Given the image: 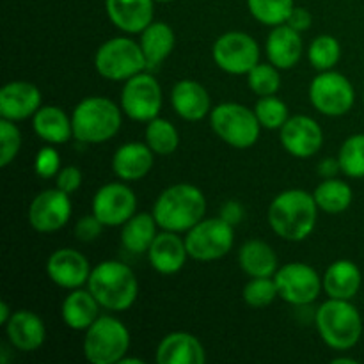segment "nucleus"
<instances>
[{
	"label": "nucleus",
	"mask_w": 364,
	"mask_h": 364,
	"mask_svg": "<svg viewBox=\"0 0 364 364\" xmlns=\"http://www.w3.org/2000/svg\"><path fill=\"white\" fill-rule=\"evenodd\" d=\"M318 212L320 208L311 192L288 188L272 199L267 219L270 230L279 238L288 242H302L315 231Z\"/></svg>",
	"instance_id": "obj_1"
},
{
	"label": "nucleus",
	"mask_w": 364,
	"mask_h": 364,
	"mask_svg": "<svg viewBox=\"0 0 364 364\" xmlns=\"http://www.w3.org/2000/svg\"><path fill=\"white\" fill-rule=\"evenodd\" d=\"M160 230L187 233L199 220L205 219L206 198L192 183H174L164 188L151 210Z\"/></svg>",
	"instance_id": "obj_2"
},
{
	"label": "nucleus",
	"mask_w": 364,
	"mask_h": 364,
	"mask_svg": "<svg viewBox=\"0 0 364 364\" xmlns=\"http://www.w3.org/2000/svg\"><path fill=\"white\" fill-rule=\"evenodd\" d=\"M87 288L100 306L112 313L128 311L139 297L137 276L130 267L116 259H105L92 267Z\"/></svg>",
	"instance_id": "obj_3"
},
{
	"label": "nucleus",
	"mask_w": 364,
	"mask_h": 364,
	"mask_svg": "<svg viewBox=\"0 0 364 364\" xmlns=\"http://www.w3.org/2000/svg\"><path fill=\"white\" fill-rule=\"evenodd\" d=\"M123 123L121 105L105 96H87L71 114L73 139L82 144H103L116 137Z\"/></svg>",
	"instance_id": "obj_4"
},
{
	"label": "nucleus",
	"mask_w": 364,
	"mask_h": 364,
	"mask_svg": "<svg viewBox=\"0 0 364 364\" xmlns=\"http://www.w3.org/2000/svg\"><path fill=\"white\" fill-rule=\"evenodd\" d=\"M318 336L329 348L350 350L363 338L364 326L359 309L350 301L327 299L315 313Z\"/></svg>",
	"instance_id": "obj_5"
},
{
	"label": "nucleus",
	"mask_w": 364,
	"mask_h": 364,
	"mask_svg": "<svg viewBox=\"0 0 364 364\" xmlns=\"http://www.w3.org/2000/svg\"><path fill=\"white\" fill-rule=\"evenodd\" d=\"M210 127L220 141L235 149L252 148L262 132L255 109L237 102H224L213 107L210 112Z\"/></svg>",
	"instance_id": "obj_6"
},
{
	"label": "nucleus",
	"mask_w": 364,
	"mask_h": 364,
	"mask_svg": "<svg viewBox=\"0 0 364 364\" xmlns=\"http://www.w3.org/2000/svg\"><path fill=\"white\" fill-rule=\"evenodd\" d=\"M130 350V331L119 318L100 315L85 331L84 355L91 364H119Z\"/></svg>",
	"instance_id": "obj_7"
},
{
	"label": "nucleus",
	"mask_w": 364,
	"mask_h": 364,
	"mask_svg": "<svg viewBox=\"0 0 364 364\" xmlns=\"http://www.w3.org/2000/svg\"><path fill=\"white\" fill-rule=\"evenodd\" d=\"M95 70L105 80L127 82L134 75L148 70V64L141 43L119 36L100 45L95 53Z\"/></svg>",
	"instance_id": "obj_8"
},
{
	"label": "nucleus",
	"mask_w": 364,
	"mask_h": 364,
	"mask_svg": "<svg viewBox=\"0 0 364 364\" xmlns=\"http://www.w3.org/2000/svg\"><path fill=\"white\" fill-rule=\"evenodd\" d=\"M235 226L220 217L203 219L185 233L188 256L196 262H217L233 249Z\"/></svg>",
	"instance_id": "obj_9"
},
{
	"label": "nucleus",
	"mask_w": 364,
	"mask_h": 364,
	"mask_svg": "<svg viewBox=\"0 0 364 364\" xmlns=\"http://www.w3.org/2000/svg\"><path fill=\"white\" fill-rule=\"evenodd\" d=\"M162 103V85L148 70L128 78L121 89V110L128 119L137 123H148L159 117Z\"/></svg>",
	"instance_id": "obj_10"
},
{
	"label": "nucleus",
	"mask_w": 364,
	"mask_h": 364,
	"mask_svg": "<svg viewBox=\"0 0 364 364\" xmlns=\"http://www.w3.org/2000/svg\"><path fill=\"white\" fill-rule=\"evenodd\" d=\"M309 102L316 112L329 117H340L354 109L355 89L340 71H318L309 84Z\"/></svg>",
	"instance_id": "obj_11"
},
{
	"label": "nucleus",
	"mask_w": 364,
	"mask_h": 364,
	"mask_svg": "<svg viewBox=\"0 0 364 364\" xmlns=\"http://www.w3.org/2000/svg\"><path fill=\"white\" fill-rule=\"evenodd\" d=\"M213 63L228 75H247L259 63V45L251 34L230 31L220 34L212 46Z\"/></svg>",
	"instance_id": "obj_12"
},
{
	"label": "nucleus",
	"mask_w": 364,
	"mask_h": 364,
	"mask_svg": "<svg viewBox=\"0 0 364 364\" xmlns=\"http://www.w3.org/2000/svg\"><path fill=\"white\" fill-rule=\"evenodd\" d=\"M279 299L291 306H309L323 291L322 277L308 263L290 262L279 267L274 276Z\"/></svg>",
	"instance_id": "obj_13"
},
{
	"label": "nucleus",
	"mask_w": 364,
	"mask_h": 364,
	"mask_svg": "<svg viewBox=\"0 0 364 364\" xmlns=\"http://www.w3.org/2000/svg\"><path fill=\"white\" fill-rule=\"evenodd\" d=\"M91 208L105 228H121L137 213V196L127 181H112L96 191Z\"/></svg>",
	"instance_id": "obj_14"
},
{
	"label": "nucleus",
	"mask_w": 364,
	"mask_h": 364,
	"mask_svg": "<svg viewBox=\"0 0 364 364\" xmlns=\"http://www.w3.org/2000/svg\"><path fill=\"white\" fill-rule=\"evenodd\" d=\"M28 224L38 233H55L71 219V196L60 188H46L32 199L27 212Z\"/></svg>",
	"instance_id": "obj_15"
},
{
	"label": "nucleus",
	"mask_w": 364,
	"mask_h": 364,
	"mask_svg": "<svg viewBox=\"0 0 364 364\" xmlns=\"http://www.w3.org/2000/svg\"><path fill=\"white\" fill-rule=\"evenodd\" d=\"M281 146L295 159H311L322 149L323 130L318 121L306 114L290 116L279 130Z\"/></svg>",
	"instance_id": "obj_16"
},
{
	"label": "nucleus",
	"mask_w": 364,
	"mask_h": 364,
	"mask_svg": "<svg viewBox=\"0 0 364 364\" xmlns=\"http://www.w3.org/2000/svg\"><path fill=\"white\" fill-rule=\"evenodd\" d=\"M91 270V263L85 255L71 247L57 249L46 259V276L64 290L87 287Z\"/></svg>",
	"instance_id": "obj_17"
},
{
	"label": "nucleus",
	"mask_w": 364,
	"mask_h": 364,
	"mask_svg": "<svg viewBox=\"0 0 364 364\" xmlns=\"http://www.w3.org/2000/svg\"><path fill=\"white\" fill-rule=\"evenodd\" d=\"M43 105V95L38 85L25 80H14L0 89V117L18 123L34 116Z\"/></svg>",
	"instance_id": "obj_18"
},
{
	"label": "nucleus",
	"mask_w": 364,
	"mask_h": 364,
	"mask_svg": "<svg viewBox=\"0 0 364 364\" xmlns=\"http://www.w3.org/2000/svg\"><path fill=\"white\" fill-rule=\"evenodd\" d=\"M188 256L185 238L174 231H159L148 251V262L153 270L162 276H173L178 274L187 263Z\"/></svg>",
	"instance_id": "obj_19"
},
{
	"label": "nucleus",
	"mask_w": 364,
	"mask_h": 364,
	"mask_svg": "<svg viewBox=\"0 0 364 364\" xmlns=\"http://www.w3.org/2000/svg\"><path fill=\"white\" fill-rule=\"evenodd\" d=\"M105 11L114 27L124 34H141L155 21V0H105Z\"/></svg>",
	"instance_id": "obj_20"
},
{
	"label": "nucleus",
	"mask_w": 364,
	"mask_h": 364,
	"mask_svg": "<svg viewBox=\"0 0 364 364\" xmlns=\"http://www.w3.org/2000/svg\"><path fill=\"white\" fill-rule=\"evenodd\" d=\"M171 105L181 119L188 123L201 121L212 112V98L205 85L185 78L174 84L171 91Z\"/></svg>",
	"instance_id": "obj_21"
},
{
	"label": "nucleus",
	"mask_w": 364,
	"mask_h": 364,
	"mask_svg": "<svg viewBox=\"0 0 364 364\" xmlns=\"http://www.w3.org/2000/svg\"><path fill=\"white\" fill-rule=\"evenodd\" d=\"M155 153L146 142H127L114 151L112 171L119 180L132 183L149 174L155 164Z\"/></svg>",
	"instance_id": "obj_22"
},
{
	"label": "nucleus",
	"mask_w": 364,
	"mask_h": 364,
	"mask_svg": "<svg viewBox=\"0 0 364 364\" xmlns=\"http://www.w3.org/2000/svg\"><path fill=\"white\" fill-rule=\"evenodd\" d=\"M155 359L159 364H205L206 350L194 334L174 331L162 338Z\"/></svg>",
	"instance_id": "obj_23"
},
{
	"label": "nucleus",
	"mask_w": 364,
	"mask_h": 364,
	"mask_svg": "<svg viewBox=\"0 0 364 364\" xmlns=\"http://www.w3.org/2000/svg\"><path fill=\"white\" fill-rule=\"evenodd\" d=\"M4 327L11 347L20 352H36L46 340V327L43 318L27 309L14 311Z\"/></svg>",
	"instance_id": "obj_24"
},
{
	"label": "nucleus",
	"mask_w": 364,
	"mask_h": 364,
	"mask_svg": "<svg viewBox=\"0 0 364 364\" xmlns=\"http://www.w3.org/2000/svg\"><path fill=\"white\" fill-rule=\"evenodd\" d=\"M265 52L269 63H272L274 66L284 71L291 70L297 66L304 52L301 32L287 23L272 27V31L267 36Z\"/></svg>",
	"instance_id": "obj_25"
},
{
	"label": "nucleus",
	"mask_w": 364,
	"mask_h": 364,
	"mask_svg": "<svg viewBox=\"0 0 364 364\" xmlns=\"http://www.w3.org/2000/svg\"><path fill=\"white\" fill-rule=\"evenodd\" d=\"M363 284L361 269L352 259H336L327 267L322 276L323 291L329 299L352 301Z\"/></svg>",
	"instance_id": "obj_26"
},
{
	"label": "nucleus",
	"mask_w": 364,
	"mask_h": 364,
	"mask_svg": "<svg viewBox=\"0 0 364 364\" xmlns=\"http://www.w3.org/2000/svg\"><path fill=\"white\" fill-rule=\"evenodd\" d=\"M100 302L89 288H75L64 297L60 316L64 326L73 331H87L100 316Z\"/></svg>",
	"instance_id": "obj_27"
},
{
	"label": "nucleus",
	"mask_w": 364,
	"mask_h": 364,
	"mask_svg": "<svg viewBox=\"0 0 364 364\" xmlns=\"http://www.w3.org/2000/svg\"><path fill=\"white\" fill-rule=\"evenodd\" d=\"M32 130L41 141L52 146L66 144L73 139L71 117L57 105H41V109L32 116Z\"/></svg>",
	"instance_id": "obj_28"
},
{
	"label": "nucleus",
	"mask_w": 364,
	"mask_h": 364,
	"mask_svg": "<svg viewBox=\"0 0 364 364\" xmlns=\"http://www.w3.org/2000/svg\"><path fill=\"white\" fill-rule=\"evenodd\" d=\"M139 36H141L139 43L144 52L148 71L156 70L173 53L176 45L174 31L166 21H151Z\"/></svg>",
	"instance_id": "obj_29"
},
{
	"label": "nucleus",
	"mask_w": 364,
	"mask_h": 364,
	"mask_svg": "<svg viewBox=\"0 0 364 364\" xmlns=\"http://www.w3.org/2000/svg\"><path fill=\"white\" fill-rule=\"evenodd\" d=\"M238 265L249 277H274L279 269V259L267 242L247 240L238 251Z\"/></svg>",
	"instance_id": "obj_30"
},
{
	"label": "nucleus",
	"mask_w": 364,
	"mask_h": 364,
	"mask_svg": "<svg viewBox=\"0 0 364 364\" xmlns=\"http://www.w3.org/2000/svg\"><path fill=\"white\" fill-rule=\"evenodd\" d=\"M159 235V224L153 213H135L121 226V244L132 255H148Z\"/></svg>",
	"instance_id": "obj_31"
},
{
	"label": "nucleus",
	"mask_w": 364,
	"mask_h": 364,
	"mask_svg": "<svg viewBox=\"0 0 364 364\" xmlns=\"http://www.w3.org/2000/svg\"><path fill=\"white\" fill-rule=\"evenodd\" d=\"M313 198H315L320 212L338 215L350 208L352 201H354V192L347 181L338 180V178H327L316 185V188L313 191Z\"/></svg>",
	"instance_id": "obj_32"
},
{
	"label": "nucleus",
	"mask_w": 364,
	"mask_h": 364,
	"mask_svg": "<svg viewBox=\"0 0 364 364\" xmlns=\"http://www.w3.org/2000/svg\"><path fill=\"white\" fill-rule=\"evenodd\" d=\"M146 144L151 148L156 156L173 155L180 146V134L178 128L166 117H155V119L146 123L144 132Z\"/></svg>",
	"instance_id": "obj_33"
},
{
	"label": "nucleus",
	"mask_w": 364,
	"mask_h": 364,
	"mask_svg": "<svg viewBox=\"0 0 364 364\" xmlns=\"http://www.w3.org/2000/svg\"><path fill=\"white\" fill-rule=\"evenodd\" d=\"M294 7L295 0H247L251 16L270 28L287 23Z\"/></svg>",
	"instance_id": "obj_34"
},
{
	"label": "nucleus",
	"mask_w": 364,
	"mask_h": 364,
	"mask_svg": "<svg viewBox=\"0 0 364 364\" xmlns=\"http://www.w3.org/2000/svg\"><path fill=\"white\" fill-rule=\"evenodd\" d=\"M341 59V45L334 36L320 34L308 48V60L316 71H329L338 66Z\"/></svg>",
	"instance_id": "obj_35"
},
{
	"label": "nucleus",
	"mask_w": 364,
	"mask_h": 364,
	"mask_svg": "<svg viewBox=\"0 0 364 364\" xmlns=\"http://www.w3.org/2000/svg\"><path fill=\"white\" fill-rule=\"evenodd\" d=\"M341 173L352 180L364 178V134H354L347 137L338 151Z\"/></svg>",
	"instance_id": "obj_36"
},
{
	"label": "nucleus",
	"mask_w": 364,
	"mask_h": 364,
	"mask_svg": "<svg viewBox=\"0 0 364 364\" xmlns=\"http://www.w3.org/2000/svg\"><path fill=\"white\" fill-rule=\"evenodd\" d=\"M255 114L258 117L259 124L265 130H281L283 124L287 123L290 112H288V105L276 95L272 96H262L255 105Z\"/></svg>",
	"instance_id": "obj_37"
},
{
	"label": "nucleus",
	"mask_w": 364,
	"mask_h": 364,
	"mask_svg": "<svg viewBox=\"0 0 364 364\" xmlns=\"http://www.w3.org/2000/svg\"><path fill=\"white\" fill-rule=\"evenodd\" d=\"M279 68L274 66L272 63H258L247 73V84L255 95L272 96L277 95L281 89V73Z\"/></svg>",
	"instance_id": "obj_38"
},
{
	"label": "nucleus",
	"mask_w": 364,
	"mask_h": 364,
	"mask_svg": "<svg viewBox=\"0 0 364 364\" xmlns=\"http://www.w3.org/2000/svg\"><path fill=\"white\" fill-rule=\"evenodd\" d=\"M242 297L251 308L263 309L279 299V291L274 277H251V281L244 287Z\"/></svg>",
	"instance_id": "obj_39"
},
{
	"label": "nucleus",
	"mask_w": 364,
	"mask_h": 364,
	"mask_svg": "<svg viewBox=\"0 0 364 364\" xmlns=\"http://www.w3.org/2000/svg\"><path fill=\"white\" fill-rule=\"evenodd\" d=\"M21 149V132L14 121L0 119V166L7 167Z\"/></svg>",
	"instance_id": "obj_40"
},
{
	"label": "nucleus",
	"mask_w": 364,
	"mask_h": 364,
	"mask_svg": "<svg viewBox=\"0 0 364 364\" xmlns=\"http://www.w3.org/2000/svg\"><path fill=\"white\" fill-rule=\"evenodd\" d=\"M34 171L43 180H52L57 176L60 171V155L52 144L39 149L34 159Z\"/></svg>",
	"instance_id": "obj_41"
},
{
	"label": "nucleus",
	"mask_w": 364,
	"mask_h": 364,
	"mask_svg": "<svg viewBox=\"0 0 364 364\" xmlns=\"http://www.w3.org/2000/svg\"><path fill=\"white\" fill-rule=\"evenodd\" d=\"M103 228L105 226L100 223L98 217H96L95 213H91V215L80 217V219L77 220V224H75L73 231H75V237H77V240L87 244V242H95L96 238L102 235Z\"/></svg>",
	"instance_id": "obj_42"
},
{
	"label": "nucleus",
	"mask_w": 364,
	"mask_h": 364,
	"mask_svg": "<svg viewBox=\"0 0 364 364\" xmlns=\"http://www.w3.org/2000/svg\"><path fill=\"white\" fill-rule=\"evenodd\" d=\"M82 180H84V174H82V171L77 166L60 167V171L55 176V187L71 196L82 187Z\"/></svg>",
	"instance_id": "obj_43"
},
{
	"label": "nucleus",
	"mask_w": 364,
	"mask_h": 364,
	"mask_svg": "<svg viewBox=\"0 0 364 364\" xmlns=\"http://www.w3.org/2000/svg\"><path fill=\"white\" fill-rule=\"evenodd\" d=\"M219 217L223 220H226L228 224H231V226H238L245 217L244 205L235 201V199H230V201H226L223 206H220Z\"/></svg>",
	"instance_id": "obj_44"
},
{
	"label": "nucleus",
	"mask_w": 364,
	"mask_h": 364,
	"mask_svg": "<svg viewBox=\"0 0 364 364\" xmlns=\"http://www.w3.org/2000/svg\"><path fill=\"white\" fill-rule=\"evenodd\" d=\"M313 23V16L311 13H309L306 7H294V11L290 13V16H288L287 20V25H290L291 28H295V31L299 32H306L309 27H311Z\"/></svg>",
	"instance_id": "obj_45"
},
{
	"label": "nucleus",
	"mask_w": 364,
	"mask_h": 364,
	"mask_svg": "<svg viewBox=\"0 0 364 364\" xmlns=\"http://www.w3.org/2000/svg\"><path fill=\"white\" fill-rule=\"evenodd\" d=\"M341 173L340 160L336 159H323L322 162L318 164V174L322 180H327V178H336L338 174Z\"/></svg>",
	"instance_id": "obj_46"
},
{
	"label": "nucleus",
	"mask_w": 364,
	"mask_h": 364,
	"mask_svg": "<svg viewBox=\"0 0 364 364\" xmlns=\"http://www.w3.org/2000/svg\"><path fill=\"white\" fill-rule=\"evenodd\" d=\"M14 311H11V306L6 301L0 302V326H6Z\"/></svg>",
	"instance_id": "obj_47"
},
{
	"label": "nucleus",
	"mask_w": 364,
	"mask_h": 364,
	"mask_svg": "<svg viewBox=\"0 0 364 364\" xmlns=\"http://www.w3.org/2000/svg\"><path fill=\"white\" fill-rule=\"evenodd\" d=\"M333 364H358V359H354V358H334Z\"/></svg>",
	"instance_id": "obj_48"
},
{
	"label": "nucleus",
	"mask_w": 364,
	"mask_h": 364,
	"mask_svg": "<svg viewBox=\"0 0 364 364\" xmlns=\"http://www.w3.org/2000/svg\"><path fill=\"white\" fill-rule=\"evenodd\" d=\"M119 364H144V361L139 358H128V355H124V358L121 359Z\"/></svg>",
	"instance_id": "obj_49"
},
{
	"label": "nucleus",
	"mask_w": 364,
	"mask_h": 364,
	"mask_svg": "<svg viewBox=\"0 0 364 364\" xmlns=\"http://www.w3.org/2000/svg\"><path fill=\"white\" fill-rule=\"evenodd\" d=\"M155 2H160V4H167V2H174V0H155Z\"/></svg>",
	"instance_id": "obj_50"
},
{
	"label": "nucleus",
	"mask_w": 364,
	"mask_h": 364,
	"mask_svg": "<svg viewBox=\"0 0 364 364\" xmlns=\"http://www.w3.org/2000/svg\"><path fill=\"white\" fill-rule=\"evenodd\" d=\"M363 103H364V91H363Z\"/></svg>",
	"instance_id": "obj_51"
},
{
	"label": "nucleus",
	"mask_w": 364,
	"mask_h": 364,
	"mask_svg": "<svg viewBox=\"0 0 364 364\" xmlns=\"http://www.w3.org/2000/svg\"><path fill=\"white\" fill-rule=\"evenodd\" d=\"M363 338H364V333H363Z\"/></svg>",
	"instance_id": "obj_52"
}]
</instances>
